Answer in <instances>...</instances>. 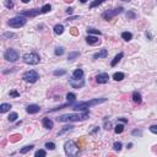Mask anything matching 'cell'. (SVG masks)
<instances>
[{"label": "cell", "instance_id": "obj_40", "mask_svg": "<svg viewBox=\"0 0 157 157\" xmlns=\"http://www.w3.org/2000/svg\"><path fill=\"white\" fill-rule=\"evenodd\" d=\"M150 131L153 134H157V125H151L150 126Z\"/></svg>", "mask_w": 157, "mask_h": 157}, {"label": "cell", "instance_id": "obj_28", "mask_svg": "<svg viewBox=\"0 0 157 157\" xmlns=\"http://www.w3.org/2000/svg\"><path fill=\"white\" fill-rule=\"evenodd\" d=\"M87 33L91 34H97V36H101V31H98L96 28H87Z\"/></svg>", "mask_w": 157, "mask_h": 157}, {"label": "cell", "instance_id": "obj_23", "mask_svg": "<svg viewBox=\"0 0 157 157\" xmlns=\"http://www.w3.org/2000/svg\"><path fill=\"white\" fill-rule=\"evenodd\" d=\"M73 128H74L73 125H66V126H64V128H63V129H61L60 131L58 133V135L60 136V135H63V134L66 133V131H70V130H73Z\"/></svg>", "mask_w": 157, "mask_h": 157}, {"label": "cell", "instance_id": "obj_43", "mask_svg": "<svg viewBox=\"0 0 157 157\" xmlns=\"http://www.w3.org/2000/svg\"><path fill=\"white\" fill-rule=\"evenodd\" d=\"M6 37H14V33H10V32L5 33L4 36H3V38H6Z\"/></svg>", "mask_w": 157, "mask_h": 157}, {"label": "cell", "instance_id": "obj_5", "mask_svg": "<svg viewBox=\"0 0 157 157\" xmlns=\"http://www.w3.org/2000/svg\"><path fill=\"white\" fill-rule=\"evenodd\" d=\"M26 22H27V20L25 19V16H16V17H12V19H10L9 20V26L12 28H20L22 27V26H25L26 25Z\"/></svg>", "mask_w": 157, "mask_h": 157}, {"label": "cell", "instance_id": "obj_17", "mask_svg": "<svg viewBox=\"0 0 157 157\" xmlns=\"http://www.w3.org/2000/svg\"><path fill=\"white\" fill-rule=\"evenodd\" d=\"M123 55H124L123 53H119L118 55H115V58H114V59H113V60H112V63H111V65H112V66H115V65H117L118 63L120 61V59H121V58H123Z\"/></svg>", "mask_w": 157, "mask_h": 157}, {"label": "cell", "instance_id": "obj_39", "mask_svg": "<svg viewBox=\"0 0 157 157\" xmlns=\"http://www.w3.org/2000/svg\"><path fill=\"white\" fill-rule=\"evenodd\" d=\"M114 150H115V151H120L121 150V142H114Z\"/></svg>", "mask_w": 157, "mask_h": 157}, {"label": "cell", "instance_id": "obj_44", "mask_svg": "<svg viewBox=\"0 0 157 157\" xmlns=\"http://www.w3.org/2000/svg\"><path fill=\"white\" fill-rule=\"evenodd\" d=\"M65 11H66V14H69V15H71V14H73V9H71V8H69V9H66Z\"/></svg>", "mask_w": 157, "mask_h": 157}, {"label": "cell", "instance_id": "obj_22", "mask_svg": "<svg viewBox=\"0 0 157 157\" xmlns=\"http://www.w3.org/2000/svg\"><path fill=\"white\" fill-rule=\"evenodd\" d=\"M124 77H125L124 73H115L114 75H113V79H114L115 81H121Z\"/></svg>", "mask_w": 157, "mask_h": 157}, {"label": "cell", "instance_id": "obj_11", "mask_svg": "<svg viewBox=\"0 0 157 157\" xmlns=\"http://www.w3.org/2000/svg\"><path fill=\"white\" fill-rule=\"evenodd\" d=\"M109 80V75L107 73H102V74H98L96 76V81L98 84H107Z\"/></svg>", "mask_w": 157, "mask_h": 157}, {"label": "cell", "instance_id": "obj_37", "mask_svg": "<svg viewBox=\"0 0 157 157\" xmlns=\"http://www.w3.org/2000/svg\"><path fill=\"white\" fill-rule=\"evenodd\" d=\"M64 54V48H61V47H58V48L55 49V55L58 56H60Z\"/></svg>", "mask_w": 157, "mask_h": 157}, {"label": "cell", "instance_id": "obj_48", "mask_svg": "<svg viewBox=\"0 0 157 157\" xmlns=\"http://www.w3.org/2000/svg\"><path fill=\"white\" fill-rule=\"evenodd\" d=\"M22 3H25V4H27V3H30V0H21Z\"/></svg>", "mask_w": 157, "mask_h": 157}, {"label": "cell", "instance_id": "obj_38", "mask_svg": "<svg viewBox=\"0 0 157 157\" xmlns=\"http://www.w3.org/2000/svg\"><path fill=\"white\" fill-rule=\"evenodd\" d=\"M45 147L48 150H54L55 149V144H54V142H47V144H45Z\"/></svg>", "mask_w": 157, "mask_h": 157}, {"label": "cell", "instance_id": "obj_31", "mask_svg": "<svg viewBox=\"0 0 157 157\" xmlns=\"http://www.w3.org/2000/svg\"><path fill=\"white\" fill-rule=\"evenodd\" d=\"M135 16H136V15H135V12H134L133 10H130V11L126 12V19H128V20H134Z\"/></svg>", "mask_w": 157, "mask_h": 157}, {"label": "cell", "instance_id": "obj_36", "mask_svg": "<svg viewBox=\"0 0 157 157\" xmlns=\"http://www.w3.org/2000/svg\"><path fill=\"white\" fill-rule=\"evenodd\" d=\"M9 95H10V97H14V98H16V97H20V92H17L16 90H11Z\"/></svg>", "mask_w": 157, "mask_h": 157}, {"label": "cell", "instance_id": "obj_2", "mask_svg": "<svg viewBox=\"0 0 157 157\" xmlns=\"http://www.w3.org/2000/svg\"><path fill=\"white\" fill-rule=\"evenodd\" d=\"M106 101H107V98H95V100H91V101L80 102V103H77V104L74 106V109H75V111H87L90 107L104 103Z\"/></svg>", "mask_w": 157, "mask_h": 157}, {"label": "cell", "instance_id": "obj_42", "mask_svg": "<svg viewBox=\"0 0 157 157\" xmlns=\"http://www.w3.org/2000/svg\"><path fill=\"white\" fill-rule=\"evenodd\" d=\"M70 32H71V34H74V36H77V34H79V32L76 31V28H75V27L70 28Z\"/></svg>", "mask_w": 157, "mask_h": 157}, {"label": "cell", "instance_id": "obj_8", "mask_svg": "<svg viewBox=\"0 0 157 157\" xmlns=\"http://www.w3.org/2000/svg\"><path fill=\"white\" fill-rule=\"evenodd\" d=\"M19 56H20V54H19V52L15 50V49H8V50L4 53V58L8 61H11V63H15V61L19 59Z\"/></svg>", "mask_w": 157, "mask_h": 157}, {"label": "cell", "instance_id": "obj_18", "mask_svg": "<svg viewBox=\"0 0 157 157\" xmlns=\"http://www.w3.org/2000/svg\"><path fill=\"white\" fill-rule=\"evenodd\" d=\"M73 76L75 77V79H82V77H84V71H82L81 69H76V70L74 71Z\"/></svg>", "mask_w": 157, "mask_h": 157}, {"label": "cell", "instance_id": "obj_41", "mask_svg": "<svg viewBox=\"0 0 157 157\" xmlns=\"http://www.w3.org/2000/svg\"><path fill=\"white\" fill-rule=\"evenodd\" d=\"M5 5H6V8H10L11 9L12 6H14V4H12L11 0H6V3H5Z\"/></svg>", "mask_w": 157, "mask_h": 157}, {"label": "cell", "instance_id": "obj_15", "mask_svg": "<svg viewBox=\"0 0 157 157\" xmlns=\"http://www.w3.org/2000/svg\"><path fill=\"white\" fill-rule=\"evenodd\" d=\"M107 55H108V50L107 49H101L100 52L93 55V59H101V58H106Z\"/></svg>", "mask_w": 157, "mask_h": 157}, {"label": "cell", "instance_id": "obj_1", "mask_svg": "<svg viewBox=\"0 0 157 157\" xmlns=\"http://www.w3.org/2000/svg\"><path fill=\"white\" fill-rule=\"evenodd\" d=\"M90 117V112H84L81 114H76V113H71V114H64V115H60V117L56 118L58 121H82V120H86L87 118Z\"/></svg>", "mask_w": 157, "mask_h": 157}, {"label": "cell", "instance_id": "obj_29", "mask_svg": "<svg viewBox=\"0 0 157 157\" xmlns=\"http://www.w3.org/2000/svg\"><path fill=\"white\" fill-rule=\"evenodd\" d=\"M50 10H52V6H50L49 4H45L44 6H43V8L40 9V11H42V14H47V12H49Z\"/></svg>", "mask_w": 157, "mask_h": 157}, {"label": "cell", "instance_id": "obj_33", "mask_svg": "<svg viewBox=\"0 0 157 157\" xmlns=\"http://www.w3.org/2000/svg\"><path fill=\"white\" fill-rule=\"evenodd\" d=\"M53 74H54V76H63V75H65V74H66V71H65V70H63V69H60V70H55Z\"/></svg>", "mask_w": 157, "mask_h": 157}, {"label": "cell", "instance_id": "obj_7", "mask_svg": "<svg viewBox=\"0 0 157 157\" xmlns=\"http://www.w3.org/2000/svg\"><path fill=\"white\" fill-rule=\"evenodd\" d=\"M121 12H123V8H118V9H114V10H107V11H104L102 14V17L106 21H109V20H112L114 16L121 14Z\"/></svg>", "mask_w": 157, "mask_h": 157}, {"label": "cell", "instance_id": "obj_3", "mask_svg": "<svg viewBox=\"0 0 157 157\" xmlns=\"http://www.w3.org/2000/svg\"><path fill=\"white\" fill-rule=\"evenodd\" d=\"M64 151L65 153L68 155V156H76L77 153H79V146L76 145V142L73 140H69L65 142L64 145Z\"/></svg>", "mask_w": 157, "mask_h": 157}, {"label": "cell", "instance_id": "obj_9", "mask_svg": "<svg viewBox=\"0 0 157 157\" xmlns=\"http://www.w3.org/2000/svg\"><path fill=\"white\" fill-rule=\"evenodd\" d=\"M69 82H70V85L73 86L74 89H81V87L85 85V80H84V79H75L74 76L69 80Z\"/></svg>", "mask_w": 157, "mask_h": 157}, {"label": "cell", "instance_id": "obj_16", "mask_svg": "<svg viewBox=\"0 0 157 157\" xmlns=\"http://www.w3.org/2000/svg\"><path fill=\"white\" fill-rule=\"evenodd\" d=\"M133 101L135 103H137V104H140L141 102H142V97H141V95L137 91H134L133 92Z\"/></svg>", "mask_w": 157, "mask_h": 157}, {"label": "cell", "instance_id": "obj_30", "mask_svg": "<svg viewBox=\"0 0 157 157\" xmlns=\"http://www.w3.org/2000/svg\"><path fill=\"white\" fill-rule=\"evenodd\" d=\"M33 147H34V146H33V145H30V146H25L24 149H21V150H20V153H22V155H24V153L28 152V151H31V150H32Z\"/></svg>", "mask_w": 157, "mask_h": 157}, {"label": "cell", "instance_id": "obj_21", "mask_svg": "<svg viewBox=\"0 0 157 157\" xmlns=\"http://www.w3.org/2000/svg\"><path fill=\"white\" fill-rule=\"evenodd\" d=\"M10 108H11V106L9 104V103H3V104L0 106V113L8 112V111H10Z\"/></svg>", "mask_w": 157, "mask_h": 157}, {"label": "cell", "instance_id": "obj_35", "mask_svg": "<svg viewBox=\"0 0 157 157\" xmlns=\"http://www.w3.org/2000/svg\"><path fill=\"white\" fill-rule=\"evenodd\" d=\"M21 135L20 134H15V135H12L11 137H10V141H12V142H16L17 140H21Z\"/></svg>", "mask_w": 157, "mask_h": 157}, {"label": "cell", "instance_id": "obj_45", "mask_svg": "<svg viewBox=\"0 0 157 157\" xmlns=\"http://www.w3.org/2000/svg\"><path fill=\"white\" fill-rule=\"evenodd\" d=\"M131 134H133V135H140L141 131H140V130H134V131H133Z\"/></svg>", "mask_w": 157, "mask_h": 157}, {"label": "cell", "instance_id": "obj_34", "mask_svg": "<svg viewBox=\"0 0 157 157\" xmlns=\"http://www.w3.org/2000/svg\"><path fill=\"white\" fill-rule=\"evenodd\" d=\"M45 156H47L45 150H38L36 152V157H45Z\"/></svg>", "mask_w": 157, "mask_h": 157}, {"label": "cell", "instance_id": "obj_46", "mask_svg": "<svg viewBox=\"0 0 157 157\" xmlns=\"http://www.w3.org/2000/svg\"><path fill=\"white\" fill-rule=\"evenodd\" d=\"M118 120L123 121V123H128V119H124V118H118Z\"/></svg>", "mask_w": 157, "mask_h": 157}, {"label": "cell", "instance_id": "obj_51", "mask_svg": "<svg viewBox=\"0 0 157 157\" xmlns=\"http://www.w3.org/2000/svg\"><path fill=\"white\" fill-rule=\"evenodd\" d=\"M123 1H130V0H123Z\"/></svg>", "mask_w": 157, "mask_h": 157}, {"label": "cell", "instance_id": "obj_25", "mask_svg": "<svg viewBox=\"0 0 157 157\" xmlns=\"http://www.w3.org/2000/svg\"><path fill=\"white\" fill-rule=\"evenodd\" d=\"M66 100H68V102H75V100H76V95L73 92H69L68 95H66Z\"/></svg>", "mask_w": 157, "mask_h": 157}, {"label": "cell", "instance_id": "obj_14", "mask_svg": "<svg viewBox=\"0 0 157 157\" xmlns=\"http://www.w3.org/2000/svg\"><path fill=\"white\" fill-rule=\"evenodd\" d=\"M42 124H43V126H44L45 129L48 130H52L53 129V121L52 119H49V118H43V120H42Z\"/></svg>", "mask_w": 157, "mask_h": 157}, {"label": "cell", "instance_id": "obj_26", "mask_svg": "<svg viewBox=\"0 0 157 157\" xmlns=\"http://www.w3.org/2000/svg\"><path fill=\"white\" fill-rule=\"evenodd\" d=\"M106 0H95V1H92L91 4H90V9H93L96 8V6H98V5H101L102 3H104Z\"/></svg>", "mask_w": 157, "mask_h": 157}, {"label": "cell", "instance_id": "obj_52", "mask_svg": "<svg viewBox=\"0 0 157 157\" xmlns=\"http://www.w3.org/2000/svg\"><path fill=\"white\" fill-rule=\"evenodd\" d=\"M11 1H12V0H11Z\"/></svg>", "mask_w": 157, "mask_h": 157}, {"label": "cell", "instance_id": "obj_47", "mask_svg": "<svg viewBox=\"0 0 157 157\" xmlns=\"http://www.w3.org/2000/svg\"><path fill=\"white\" fill-rule=\"evenodd\" d=\"M75 19H77V16H74V17H69L66 21H73V20H75Z\"/></svg>", "mask_w": 157, "mask_h": 157}, {"label": "cell", "instance_id": "obj_6", "mask_svg": "<svg viewBox=\"0 0 157 157\" xmlns=\"http://www.w3.org/2000/svg\"><path fill=\"white\" fill-rule=\"evenodd\" d=\"M22 79H24L25 81L30 82V84H34L36 81H38L39 75H38V73L34 71V70H30V71H26V73L22 75Z\"/></svg>", "mask_w": 157, "mask_h": 157}, {"label": "cell", "instance_id": "obj_19", "mask_svg": "<svg viewBox=\"0 0 157 157\" xmlns=\"http://www.w3.org/2000/svg\"><path fill=\"white\" fill-rule=\"evenodd\" d=\"M121 38H123L125 42H129V40L133 39V34L130 32H123L121 33Z\"/></svg>", "mask_w": 157, "mask_h": 157}, {"label": "cell", "instance_id": "obj_4", "mask_svg": "<svg viewBox=\"0 0 157 157\" xmlns=\"http://www.w3.org/2000/svg\"><path fill=\"white\" fill-rule=\"evenodd\" d=\"M22 60H24V63H26L28 65H37L40 61V58L36 53H26L22 56Z\"/></svg>", "mask_w": 157, "mask_h": 157}, {"label": "cell", "instance_id": "obj_10", "mask_svg": "<svg viewBox=\"0 0 157 157\" xmlns=\"http://www.w3.org/2000/svg\"><path fill=\"white\" fill-rule=\"evenodd\" d=\"M39 12H42L40 10L33 9V10H27V11H22L21 12V16H26V17H36L39 15Z\"/></svg>", "mask_w": 157, "mask_h": 157}, {"label": "cell", "instance_id": "obj_27", "mask_svg": "<svg viewBox=\"0 0 157 157\" xmlns=\"http://www.w3.org/2000/svg\"><path fill=\"white\" fill-rule=\"evenodd\" d=\"M114 131H115L117 134H121L123 131H124V125H123V124L115 125V128H114Z\"/></svg>", "mask_w": 157, "mask_h": 157}, {"label": "cell", "instance_id": "obj_32", "mask_svg": "<svg viewBox=\"0 0 157 157\" xmlns=\"http://www.w3.org/2000/svg\"><path fill=\"white\" fill-rule=\"evenodd\" d=\"M17 118H19V115H17V113H11V114H10V115H9L8 117V119H9V121H15L17 119Z\"/></svg>", "mask_w": 157, "mask_h": 157}, {"label": "cell", "instance_id": "obj_20", "mask_svg": "<svg viewBox=\"0 0 157 157\" xmlns=\"http://www.w3.org/2000/svg\"><path fill=\"white\" fill-rule=\"evenodd\" d=\"M63 32H64V26L63 25H56L54 27V33L55 34H61Z\"/></svg>", "mask_w": 157, "mask_h": 157}, {"label": "cell", "instance_id": "obj_50", "mask_svg": "<svg viewBox=\"0 0 157 157\" xmlns=\"http://www.w3.org/2000/svg\"><path fill=\"white\" fill-rule=\"evenodd\" d=\"M65 1H66V3H71L73 0H65Z\"/></svg>", "mask_w": 157, "mask_h": 157}, {"label": "cell", "instance_id": "obj_49", "mask_svg": "<svg viewBox=\"0 0 157 157\" xmlns=\"http://www.w3.org/2000/svg\"><path fill=\"white\" fill-rule=\"evenodd\" d=\"M81 3H82V4H84V3H86V1H87V0H80Z\"/></svg>", "mask_w": 157, "mask_h": 157}, {"label": "cell", "instance_id": "obj_12", "mask_svg": "<svg viewBox=\"0 0 157 157\" xmlns=\"http://www.w3.org/2000/svg\"><path fill=\"white\" fill-rule=\"evenodd\" d=\"M86 42L91 45H96V44H100V43H101V39H98V37H96V36H90L89 34V36L86 37Z\"/></svg>", "mask_w": 157, "mask_h": 157}, {"label": "cell", "instance_id": "obj_13", "mask_svg": "<svg viewBox=\"0 0 157 157\" xmlns=\"http://www.w3.org/2000/svg\"><path fill=\"white\" fill-rule=\"evenodd\" d=\"M40 111L39 108V106H37V104H30L26 108V112L28 113V114H36V113H38Z\"/></svg>", "mask_w": 157, "mask_h": 157}, {"label": "cell", "instance_id": "obj_24", "mask_svg": "<svg viewBox=\"0 0 157 157\" xmlns=\"http://www.w3.org/2000/svg\"><path fill=\"white\" fill-rule=\"evenodd\" d=\"M79 55H80V52H73V53H69V55H68V60H69V61L74 60V59H75V58H77Z\"/></svg>", "mask_w": 157, "mask_h": 157}]
</instances>
